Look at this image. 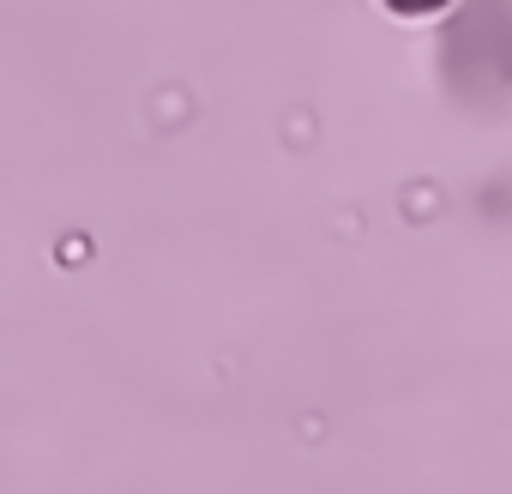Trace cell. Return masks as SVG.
Segmentation results:
<instances>
[{
  "mask_svg": "<svg viewBox=\"0 0 512 494\" xmlns=\"http://www.w3.org/2000/svg\"><path fill=\"white\" fill-rule=\"evenodd\" d=\"M392 7H410V13H422V7H440V0H392Z\"/></svg>",
  "mask_w": 512,
  "mask_h": 494,
  "instance_id": "obj_1",
  "label": "cell"
}]
</instances>
